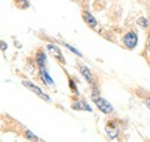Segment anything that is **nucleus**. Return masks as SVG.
<instances>
[{"label":"nucleus","mask_w":150,"mask_h":142,"mask_svg":"<svg viewBox=\"0 0 150 142\" xmlns=\"http://www.w3.org/2000/svg\"><path fill=\"white\" fill-rule=\"evenodd\" d=\"M82 18H83L84 22H86L90 28H96V27H97V20L93 16V14H91V13H89V12L84 11V12L82 13Z\"/></svg>","instance_id":"0eeeda50"},{"label":"nucleus","mask_w":150,"mask_h":142,"mask_svg":"<svg viewBox=\"0 0 150 142\" xmlns=\"http://www.w3.org/2000/svg\"><path fill=\"white\" fill-rule=\"evenodd\" d=\"M36 62L38 64L39 67H44L45 64H46V54L44 52H38L37 55H36Z\"/></svg>","instance_id":"9d476101"},{"label":"nucleus","mask_w":150,"mask_h":142,"mask_svg":"<svg viewBox=\"0 0 150 142\" xmlns=\"http://www.w3.org/2000/svg\"><path fill=\"white\" fill-rule=\"evenodd\" d=\"M144 103H146V105H147V107L150 110V97H147L146 99H144Z\"/></svg>","instance_id":"dca6fc26"},{"label":"nucleus","mask_w":150,"mask_h":142,"mask_svg":"<svg viewBox=\"0 0 150 142\" xmlns=\"http://www.w3.org/2000/svg\"><path fill=\"white\" fill-rule=\"evenodd\" d=\"M39 74H40V79H42V81L45 83V84H54V81H53V79L50 76V74L47 73V71L44 68V67H40L39 68Z\"/></svg>","instance_id":"1a4fd4ad"},{"label":"nucleus","mask_w":150,"mask_h":142,"mask_svg":"<svg viewBox=\"0 0 150 142\" xmlns=\"http://www.w3.org/2000/svg\"><path fill=\"white\" fill-rule=\"evenodd\" d=\"M122 43L125 48H127L128 50H133L137 45V34L135 31H128L122 37Z\"/></svg>","instance_id":"f03ea898"},{"label":"nucleus","mask_w":150,"mask_h":142,"mask_svg":"<svg viewBox=\"0 0 150 142\" xmlns=\"http://www.w3.org/2000/svg\"><path fill=\"white\" fill-rule=\"evenodd\" d=\"M80 72H81L82 76L86 79V81H87L89 84H94V80H93V74H91V71H90L87 66L82 65V66L80 67Z\"/></svg>","instance_id":"6e6552de"},{"label":"nucleus","mask_w":150,"mask_h":142,"mask_svg":"<svg viewBox=\"0 0 150 142\" xmlns=\"http://www.w3.org/2000/svg\"><path fill=\"white\" fill-rule=\"evenodd\" d=\"M105 132H106V134H108V136L113 140V139H115L117 136H118V134H119V127L117 126V124L114 123V121H109L108 124H106V127H105Z\"/></svg>","instance_id":"39448f33"},{"label":"nucleus","mask_w":150,"mask_h":142,"mask_svg":"<svg viewBox=\"0 0 150 142\" xmlns=\"http://www.w3.org/2000/svg\"><path fill=\"white\" fill-rule=\"evenodd\" d=\"M69 88L73 90V92H74L75 95H77V94H79V91H77V87H76L75 82L72 80V79H69Z\"/></svg>","instance_id":"4468645a"},{"label":"nucleus","mask_w":150,"mask_h":142,"mask_svg":"<svg viewBox=\"0 0 150 142\" xmlns=\"http://www.w3.org/2000/svg\"><path fill=\"white\" fill-rule=\"evenodd\" d=\"M22 84H23L24 87H27L29 90H31L33 92H35L38 97H40L42 99H44V101H46V102H51V98H50L45 92H43V90L39 88V87H37L35 83H33V82H30V81L24 80V81L22 82Z\"/></svg>","instance_id":"f257e3e1"},{"label":"nucleus","mask_w":150,"mask_h":142,"mask_svg":"<svg viewBox=\"0 0 150 142\" xmlns=\"http://www.w3.org/2000/svg\"><path fill=\"white\" fill-rule=\"evenodd\" d=\"M46 49H47L49 53L51 54V55H53L57 60H59L60 62L65 64V59H64V57H62L61 50L59 49V46H57L56 44H51V43H50V44L46 45Z\"/></svg>","instance_id":"20e7f679"},{"label":"nucleus","mask_w":150,"mask_h":142,"mask_svg":"<svg viewBox=\"0 0 150 142\" xmlns=\"http://www.w3.org/2000/svg\"><path fill=\"white\" fill-rule=\"evenodd\" d=\"M147 51H148L150 54V33H149V35H148V39H147Z\"/></svg>","instance_id":"2eb2a0df"},{"label":"nucleus","mask_w":150,"mask_h":142,"mask_svg":"<svg viewBox=\"0 0 150 142\" xmlns=\"http://www.w3.org/2000/svg\"><path fill=\"white\" fill-rule=\"evenodd\" d=\"M24 135H25V138L28 139V140H30V141H34V142H36L38 141V138L31 132V131H29V129H27L25 131V133H24Z\"/></svg>","instance_id":"ddd939ff"},{"label":"nucleus","mask_w":150,"mask_h":142,"mask_svg":"<svg viewBox=\"0 0 150 142\" xmlns=\"http://www.w3.org/2000/svg\"><path fill=\"white\" fill-rule=\"evenodd\" d=\"M73 109L76 111H87V112H93L91 107L86 102V101H76L73 104Z\"/></svg>","instance_id":"423d86ee"},{"label":"nucleus","mask_w":150,"mask_h":142,"mask_svg":"<svg viewBox=\"0 0 150 142\" xmlns=\"http://www.w3.org/2000/svg\"><path fill=\"white\" fill-rule=\"evenodd\" d=\"M136 24L139 26V27H141V28H148L149 27V21H148V18H144V16H141V18H139L136 20Z\"/></svg>","instance_id":"9b49d317"},{"label":"nucleus","mask_w":150,"mask_h":142,"mask_svg":"<svg viewBox=\"0 0 150 142\" xmlns=\"http://www.w3.org/2000/svg\"><path fill=\"white\" fill-rule=\"evenodd\" d=\"M95 104H96V107L99 109V111H102L105 114H109V113H112L113 112V107L111 105V103L108 102L103 97H97L95 99Z\"/></svg>","instance_id":"7ed1b4c3"},{"label":"nucleus","mask_w":150,"mask_h":142,"mask_svg":"<svg viewBox=\"0 0 150 142\" xmlns=\"http://www.w3.org/2000/svg\"><path fill=\"white\" fill-rule=\"evenodd\" d=\"M61 44H62L64 46H66V49H68L69 51H72V52H73V53H75L76 55H79V57H82V53H81L79 50H76L74 46H72L71 44H67V43H65V42H62Z\"/></svg>","instance_id":"f8f14e48"}]
</instances>
